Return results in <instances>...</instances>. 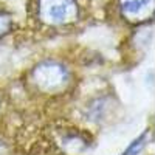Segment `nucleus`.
Returning <instances> with one entry per match:
<instances>
[{"label":"nucleus","instance_id":"1","mask_svg":"<svg viewBox=\"0 0 155 155\" xmlns=\"http://www.w3.org/2000/svg\"><path fill=\"white\" fill-rule=\"evenodd\" d=\"M74 0H39L37 16L48 25H62L76 17Z\"/></svg>","mask_w":155,"mask_h":155},{"label":"nucleus","instance_id":"2","mask_svg":"<svg viewBox=\"0 0 155 155\" xmlns=\"http://www.w3.org/2000/svg\"><path fill=\"white\" fill-rule=\"evenodd\" d=\"M152 8V0H121V11L129 20L143 19Z\"/></svg>","mask_w":155,"mask_h":155}]
</instances>
